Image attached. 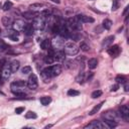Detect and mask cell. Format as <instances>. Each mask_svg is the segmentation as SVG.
Wrapping results in <instances>:
<instances>
[{"instance_id": "obj_9", "label": "cell", "mask_w": 129, "mask_h": 129, "mask_svg": "<svg viewBox=\"0 0 129 129\" xmlns=\"http://www.w3.org/2000/svg\"><path fill=\"white\" fill-rule=\"evenodd\" d=\"M76 18H77L80 22H83V23H92V22L95 21L94 18H92V17H90V16H87V15H84V14H79V15H77Z\"/></svg>"}, {"instance_id": "obj_7", "label": "cell", "mask_w": 129, "mask_h": 129, "mask_svg": "<svg viewBox=\"0 0 129 129\" xmlns=\"http://www.w3.org/2000/svg\"><path fill=\"white\" fill-rule=\"evenodd\" d=\"M107 52L111 55V56H117L120 53V47L119 45L115 44V45H110L109 48L107 49Z\"/></svg>"}, {"instance_id": "obj_43", "label": "cell", "mask_w": 129, "mask_h": 129, "mask_svg": "<svg viewBox=\"0 0 129 129\" xmlns=\"http://www.w3.org/2000/svg\"><path fill=\"white\" fill-rule=\"evenodd\" d=\"M50 1H52V2H54V3H56V4H59V3H60L59 0H50Z\"/></svg>"}, {"instance_id": "obj_17", "label": "cell", "mask_w": 129, "mask_h": 129, "mask_svg": "<svg viewBox=\"0 0 129 129\" xmlns=\"http://www.w3.org/2000/svg\"><path fill=\"white\" fill-rule=\"evenodd\" d=\"M9 67H10V70H11L12 73H16V72L18 71L19 67H20V62H19V60L14 59V60H12V61L10 62Z\"/></svg>"}, {"instance_id": "obj_18", "label": "cell", "mask_w": 129, "mask_h": 129, "mask_svg": "<svg viewBox=\"0 0 129 129\" xmlns=\"http://www.w3.org/2000/svg\"><path fill=\"white\" fill-rule=\"evenodd\" d=\"M50 45H51V41H50V39H48V38H45V39H43L41 42H40V48L41 49H48V48H50Z\"/></svg>"}, {"instance_id": "obj_4", "label": "cell", "mask_w": 129, "mask_h": 129, "mask_svg": "<svg viewBox=\"0 0 129 129\" xmlns=\"http://www.w3.org/2000/svg\"><path fill=\"white\" fill-rule=\"evenodd\" d=\"M32 26L34 29H37V30H42L45 26V18L38 15L37 17H35L33 19V22H32Z\"/></svg>"}, {"instance_id": "obj_29", "label": "cell", "mask_w": 129, "mask_h": 129, "mask_svg": "<svg viewBox=\"0 0 129 129\" xmlns=\"http://www.w3.org/2000/svg\"><path fill=\"white\" fill-rule=\"evenodd\" d=\"M31 72H32V69H31V67H29V66H25V67H23L22 70H21V73H22L23 75H28V74H30Z\"/></svg>"}, {"instance_id": "obj_1", "label": "cell", "mask_w": 129, "mask_h": 129, "mask_svg": "<svg viewBox=\"0 0 129 129\" xmlns=\"http://www.w3.org/2000/svg\"><path fill=\"white\" fill-rule=\"evenodd\" d=\"M60 73H61L60 64H53L51 67L45 68L42 71V76L46 77V78H53V77H56V76L60 75Z\"/></svg>"}, {"instance_id": "obj_20", "label": "cell", "mask_w": 129, "mask_h": 129, "mask_svg": "<svg viewBox=\"0 0 129 129\" xmlns=\"http://www.w3.org/2000/svg\"><path fill=\"white\" fill-rule=\"evenodd\" d=\"M97 66H98V59L97 58L93 57V58H90L88 60V67H89V69L94 70V69L97 68Z\"/></svg>"}, {"instance_id": "obj_44", "label": "cell", "mask_w": 129, "mask_h": 129, "mask_svg": "<svg viewBox=\"0 0 129 129\" xmlns=\"http://www.w3.org/2000/svg\"><path fill=\"white\" fill-rule=\"evenodd\" d=\"M50 127H52V125H51V124H49V125H46V126H45V129H47V128H50Z\"/></svg>"}, {"instance_id": "obj_30", "label": "cell", "mask_w": 129, "mask_h": 129, "mask_svg": "<svg viewBox=\"0 0 129 129\" xmlns=\"http://www.w3.org/2000/svg\"><path fill=\"white\" fill-rule=\"evenodd\" d=\"M102 94H103V92H102L101 90H96V91H94V92L92 93L91 97H92L93 99H97V98L101 97V96H102Z\"/></svg>"}, {"instance_id": "obj_38", "label": "cell", "mask_w": 129, "mask_h": 129, "mask_svg": "<svg viewBox=\"0 0 129 129\" xmlns=\"http://www.w3.org/2000/svg\"><path fill=\"white\" fill-rule=\"evenodd\" d=\"M76 81H77L79 84H82V83H83V81H84V73H83V72L79 74V76L76 78Z\"/></svg>"}, {"instance_id": "obj_39", "label": "cell", "mask_w": 129, "mask_h": 129, "mask_svg": "<svg viewBox=\"0 0 129 129\" xmlns=\"http://www.w3.org/2000/svg\"><path fill=\"white\" fill-rule=\"evenodd\" d=\"M80 48H81L82 50H84V51H88V50L90 49V46H89L87 43L82 42V43H81V45H80Z\"/></svg>"}, {"instance_id": "obj_47", "label": "cell", "mask_w": 129, "mask_h": 129, "mask_svg": "<svg viewBox=\"0 0 129 129\" xmlns=\"http://www.w3.org/2000/svg\"><path fill=\"white\" fill-rule=\"evenodd\" d=\"M90 1H93V0H90Z\"/></svg>"}, {"instance_id": "obj_34", "label": "cell", "mask_w": 129, "mask_h": 129, "mask_svg": "<svg viewBox=\"0 0 129 129\" xmlns=\"http://www.w3.org/2000/svg\"><path fill=\"white\" fill-rule=\"evenodd\" d=\"M51 32L53 34H58L59 33V25L56 24V23H54L52 25V27H51Z\"/></svg>"}, {"instance_id": "obj_22", "label": "cell", "mask_w": 129, "mask_h": 129, "mask_svg": "<svg viewBox=\"0 0 129 129\" xmlns=\"http://www.w3.org/2000/svg\"><path fill=\"white\" fill-rule=\"evenodd\" d=\"M7 35L9 36V38H10L11 40H13V41H17V40H18L19 32H18V31H15V30H12V31H10V33L7 34Z\"/></svg>"}, {"instance_id": "obj_11", "label": "cell", "mask_w": 129, "mask_h": 129, "mask_svg": "<svg viewBox=\"0 0 129 129\" xmlns=\"http://www.w3.org/2000/svg\"><path fill=\"white\" fill-rule=\"evenodd\" d=\"M11 70H10V67L9 66H5L3 69H2V71H1V77H2V79L3 80H7L9 77H10V75H11Z\"/></svg>"}, {"instance_id": "obj_42", "label": "cell", "mask_w": 129, "mask_h": 129, "mask_svg": "<svg viewBox=\"0 0 129 129\" xmlns=\"http://www.w3.org/2000/svg\"><path fill=\"white\" fill-rule=\"evenodd\" d=\"M123 85L125 86V92H128V84H127V82L125 84H123Z\"/></svg>"}, {"instance_id": "obj_3", "label": "cell", "mask_w": 129, "mask_h": 129, "mask_svg": "<svg viewBox=\"0 0 129 129\" xmlns=\"http://www.w3.org/2000/svg\"><path fill=\"white\" fill-rule=\"evenodd\" d=\"M79 50H80V48L74 42H68V43H66L64 49H63L64 53H67L69 55H75V54H77L79 52Z\"/></svg>"}, {"instance_id": "obj_33", "label": "cell", "mask_w": 129, "mask_h": 129, "mask_svg": "<svg viewBox=\"0 0 129 129\" xmlns=\"http://www.w3.org/2000/svg\"><path fill=\"white\" fill-rule=\"evenodd\" d=\"M68 95L71 96V97H76V96H79L80 95V92L77 91V90H74V89H70L68 91Z\"/></svg>"}, {"instance_id": "obj_16", "label": "cell", "mask_w": 129, "mask_h": 129, "mask_svg": "<svg viewBox=\"0 0 129 129\" xmlns=\"http://www.w3.org/2000/svg\"><path fill=\"white\" fill-rule=\"evenodd\" d=\"M22 15H23V17L26 18V19H34L35 17H37V16L39 15V13L30 10V11H26V12H24Z\"/></svg>"}, {"instance_id": "obj_21", "label": "cell", "mask_w": 129, "mask_h": 129, "mask_svg": "<svg viewBox=\"0 0 129 129\" xmlns=\"http://www.w3.org/2000/svg\"><path fill=\"white\" fill-rule=\"evenodd\" d=\"M42 7H43V4H40V3H33L29 6L30 10L35 11V12H38V10H40Z\"/></svg>"}, {"instance_id": "obj_31", "label": "cell", "mask_w": 129, "mask_h": 129, "mask_svg": "<svg viewBox=\"0 0 129 129\" xmlns=\"http://www.w3.org/2000/svg\"><path fill=\"white\" fill-rule=\"evenodd\" d=\"M37 117V115L33 112V111H28L26 114H25V118L26 119H35Z\"/></svg>"}, {"instance_id": "obj_2", "label": "cell", "mask_w": 129, "mask_h": 129, "mask_svg": "<svg viewBox=\"0 0 129 129\" xmlns=\"http://www.w3.org/2000/svg\"><path fill=\"white\" fill-rule=\"evenodd\" d=\"M25 86H26V83L24 81H16V82L11 83L10 88H11V91L14 95L21 96V95H25V93H24Z\"/></svg>"}, {"instance_id": "obj_45", "label": "cell", "mask_w": 129, "mask_h": 129, "mask_svg": "<svg viewBox=\"0 0 129 129\" xmlns=\"http://www.w3.org/2000/svg\"><path fill=\"white\" fill-rule=\"evenodd\" d=\"M2 62H3V60H0V66H2V64H1Z\"/></svg>"}, {"instance_id": "obj_23", "label": "cell", "mask_w": 129, "mask_h": 129, "mask_svg": "<svg viewBox=\"0 0 129 129\" xmlns=\"http://www.w3.org/2000/svg\"><path fill=\"white\" fill-rule=\"evenodd\" d=\"M103 104H104V102H101V103H99L98 105H96V106H95V107H94V108L89 112V115H91V116H92V115H95L96 113H98V112H99V110L101 109V107H102V105H103Z\"/></svg>"}, {"instance_id": "obj_37", "label": "cell", "mask_w": 129, "mask_h": 129, "mask_svg": "<svg viewBox=\"0 0 129 129\" xmlns=\"http://www.w3.org/2000/svg\"><path fill=\"white\" fill-rule=\"evenodd\" d=\"M8 48V46H7V44L4 42V41H2V40H0V52H2V51H5L6 49Z\"/></svg>"}, {"instance_id": "obj_14", "label": "cell", "mask_w": 129, "mask_h": 129, "mask_svg": "<svg viewBox=\"0 0 129 129\" xmlns=\"http://www.w3.org/2000/svg\"><path fill=\"white\" fill-rule=\"evenodd\" d=\"M22 31L24 32V34H25V35H28V36H29V35H32V34L34 33V28H33V26H32V24H29V23H26Z\"/></svg>"}, {"instance_id": "obj_26", "label": "cell", "mask_w": 129, "mask_h": 129, "mask_svg": "<svg viewBox=\"0 0 129 129\" xmlns=\"http://www.w3.org/2000/svg\"><path fill=\"white\" fill-rule=\"evenodd\" d=\"M105 123L108 125L109 128H114V127H116L118 125V123L115 120H107V119H105Z\"/></svg>"}, {"instance_id": "obj_6", "label": "cell", "mask_w": 129, "mask_h": 129, "mask_svg": "<svg viewBox=\"0 0 129 129\" xmlns=\"http://www.w3.org/2000/svg\"><path fill=\"white\" fill-rule=\"evenodd\" d=\"M25 24H26V23H25L23 20H21V19H17V20H14V21H13L12 28H13V30L19 32V31H22V30H23Z\"/></svg>"}, {"instance_id": "obj_36", "label": "cell", "mask_w": 129, "mask_h": 129, "mask_svg": "<svg viewBox=\"0 0 129 129\" xmlns=\"http://www.w3.org/2000/svg\"><path fill=\"white\" fill-rule=\"evenodd\" d=\"M44 61H45L46 63L50 64V63H52V62L54 61V57H53V56H50V55L47 54V55L44 57Z\"/></svg>"}, {"instance_id": "obj_32", "label": "cell", "mask_w": 129, "mask_h": 129, "mask_svg": "<svg viewBox=\"0 0 129 129\" xmlns=\"http://www.w3.org/2000/svg\"><path fill=\"white\" fill-rule=\"evenodd\" d=\"M40 16H42V17H47V16H50L51 15V10H49V9H43L41 12H40V14H39Z\"/></svg>"}, {"instance_id": "obj_25", "label": "cell", "mask_w": 129, "mask_h": 129, "mask_svg": "<svg viewBox=\"0 0 129 129\" xmlns=\"http://www.w3.org/2000/svg\"><path fill=\"white\" fill-rule=\"evenodd\" d=\"M102 24H103V27H104L106 30H109V29L111 28V26H112V21H111L110 19H104Z\"/></svg>"}, {"instance_id": "obj_5", "label": "cell", "mask_w": 129, "mask_h": 129, "mask_svg": "<svg viewBox=\"0 0 129 129\" xmlns=\"http://www.w3.org/2000/svg\"><path fill=\"white\" fill-rule=\"evenodd\" d=\"M26 86L30 89V90H36L37 87H38V79L36 77L35 74H31L27 80V83H26Z\"/></svg>"}, {"instance_id": "obj_19", "label": "cell", "mask_w": 129, "mask_h": 129, "mask_svg": "<svg viewBox=\"0 0 129 129\" xmlns=\"http://www.w3.org/2000/svg\"><path fill=\"white\" fill-rule=\"evenodd\" d=\"M64 51L63 50H57V51H54V55H53V57H54V60L56 59V60H62V59H64Z\"/></svg>"}, {"instance_id": "obj_15", "label": "cell", "mask_w": 129, "mask_h": 129, "mask_svg": "<svg viewBox=\"0 0 129 129\" xmlns=\"http://www.w3.org/2000/svg\"><path fill=\"white\" fill-rule=\"evenodd\" d=\"M103 117L107 120H116L118 115H117V113H115L113 111H107L103 114Z\"/></svg>"}, {"instance_id": "obj_27", "label": "cell", "mask_w": 129, "mask_h": 129, "mask_svg": "<svg viewBox=\"0 0 129 129\" xmlns=\"http://www.w3.org/2000/svg\"><path fill=\"white\" fill-rule=\"evenodd\" d=\"M12 6H13L12 2H10V1H6V2L3 4L2 9H3L4 11H8V10H10V9L12 8Z\"/></svg>"}, {"instance_id": "obj_46", "label": "cell", "mask_w": 129, "mask_h": 129, "mask_svg": "<svg viewBox=\"0 0 129 129\" xmlns=\"http://www.w3.org/2000/svg\"><path fill=\"white\" fill-rule=\"evenodd\" d=\"M1 7H2V4H1V2H0V8H1Z\"/></svg>"}, {"instance_id": "obj_8", "label": "cell", "mask_w": 129, "mask_h": 129, "mask_svg": "<svg viewBox=\"0 0 129 129\" xmlns=\"http://www.w3.org/2000/svg\"><path fill=\"white\" fill-rule=\"evenodd\" d=\"M85 128H94V129H98V128H99V129H103V128H105V124L101 123L100 121L94 120V121H92L90 124L86 125Z\"/></svg>"}, {"instance_id": "obj_24", "label": "cell", "mask_w": 129, "mask_h": 129, "mask_svg": "<svg viewBox=\"0 0 129 129\" xmlns=\"http://www.w3.org/2000/svg\"><path fill=\"white\" fill-rule=\"evenodd\" d=\"M50 102H51V98L48 97V96H44V97H41V98H40V103H41L43 106L48 105Z\"/></svg>"}, {"instance_id": "obj_35", "label": "cell", "mask_w": 129, "mask_h": 129, "mask_svg": "<svg viewBox=\"0 0 129 129\" xmlns=\"http://www.w3.org/2000/svg\"><path fill=\"white\" fill-rule=\"evenodd\" d=\"M120 6V3H119V0H113V3H112V11H116Z\"/></svg>"}, {"instance_id": "obj_12", "label": "cell", "mask_w": 129, "mask_h": 129, "mask_svg": "<svg viewBox=\"0 0 129 129\" xmlns=\"http://www.w3.org/2000/svg\"><path fill=\"white\" fill-rule=\"evenodd\" d=\"M120 115L125 119V120H128V117H129V108L127 105H123L120 107Z\"/></svg>"}, {"instance_id": "obj_13", "label": "cell", "mask_w": 129, "mask_h": 129, "mask_svg": "<svg viewBox=\"0 0 129 129\" xmlns=\"http://www.w3.org/2000/svg\"><path fill=\"white\" fill-rule=\"evenodd\" d=\"M13 18L11 16H3L2 17V24L5 26V27H10L12 26L13 24Z\"/></svg>"}, {"instance_id": "obj_40", "label": "cell", "mask_w": 129, "mask_h": 129, "mask_svg": "<svg viewBox=\"0 0 129 129\" xmlns=\"http://www.w3.org/2000/svg\"><path fill=\"white\" fill-rule=\"evenodd\" d=\"M120 88V86H119V84H116V85H113L112 87H111V89H110V91L111 92H116L118 89Z\"/></svg>"}, {"instance_id": "obj_28", "label": "cell", "mask_w": 129, "mask_h": 129, "mask_svg": "<svg viewBox=\"0 0 129 129\" xmlns=\"http://www.w3.org/2000/svg\"><path fill=\"white\" fill-rule=\"evenodd\" d=\"M115 81H116L118 84H122V85L127 82V80H126V78H125L124 76H117V77L115 78Z\"/></svg>"}, {"instance_id": "obj_10", "label": "cell", "mask_w": 129, "mask_h": 129, "mask_svg": "<svg viewBox=\"0 0 129 129\" xmlns=\"http://www.w3.org/2000/svg\"><path fill=\"white\" fill-rule=\"evenodd\" d=\"M114 35H110V36H107L103 39L102 41V48H107L109 47L112 43H113V40H114Z\"/></svg>"}, {"instance_id": "obj_41", "label": "cell", "mask_w": 129, "mask_h": 129, "mask_svg": "<svg viewBox=\"0 0 129 129\" xmlns=\"http://www.w3.org/2000/svg\"><path fill=\"white\" fill-rule=\"evenodd\" d=\"M23 111H24V107H18V108L15 109V113L16 114H21Z\"/></svg>"}]
</instances>
